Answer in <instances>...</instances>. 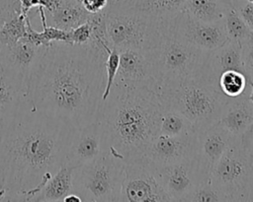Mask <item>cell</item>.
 Listing matches in <instances>:
<instances>
[{"label": "cell", "mask_w": 253, "mask_h": 202, "mask_svg": "<svg viewBox=\"0 0 253 202\" xmlns=\"http://www.w3.org/2000/svg\"><path fill=\"white\" fill-rule=\"evenodd\" d=\"M107 55L88 43L52 42L27 79L32 107L74 129L96 121Z\"/></svg>", "instance_id": "cell-1"}, {"label": "cell", "mask_w": 253, "mask_h": 202, "mask_svg": "<svg viewBox=\"0 0 253 202\" xmlns=\"http://www.w3.org/2000/svg\"><path fill=\"white\" fill-rule=\"evenodd\" d=\"M163 109L157 91L114 84L97 115L108 151L125 163L142 159L148 144L159 133Z\"/></svg>", "instance_id": "cell-3"}, {"label": "cell", "mask_w": 253, "mask_h": 202, "mask_svg": "<svg viewBox=\"0 0 253 202\" xmlns=\"http://www.w3.org/2000/svg\"><path fill=\"white\" fill-rule=\"evenodd\" d=\"M1 72H2V67H1V64H0V74H1Z\"/></svg>", "instance_id": "cell-44"}, {"label": "cell", "mask_w": 253, "mask_h": 202, "mask_svg": "<svg viewBox=\"0 0 253 202\" xmlns=\"http://www.w3.org/2000/svg\"><path fill=\"white\" fill-rule=\"evenodd\" d=\"M207 51L180 39L169 21H163L161 37L152 51L157 93L190 81H204ZM205 82V81H204Z\"/></svg>", "instance_id": "cell-4"}, {"label": "cell", "mask_w": 253, "mask_h": 202, "mask_svg": "<svg viewBox=\"0 0 253 202\" xmlns=\"http://www.w3.org/2000/svg\"><path fill=\"white\" fill-rule=\"evenodd\" d=\"M22 11L25 13H30L33 8L39 7V0H19Z\"/></svg>", "instance_id": "cell-38"}, {"label": "cell", "mask_w": 253, "mask_h": 202, "mask_svg": "<svg viewBox=\"0 0 253 202\" xmlns=\"http://www.w3.org/2000/svg\"><path fill=\"white\" fill-rule=\"evenodd\" d=\"M217 87L228 98H236L249 93L246 75L236 70H227L221 73L217 81Z\"/></svg>", "instance_id": "cell-26"}, {"label": "cell", "mask_w": 253, "mask_h": 202, "mask_svg": "<svg viewBox=\"0 0 253 202\" xmlns=\"http://www.w3.org/2000/svg\"><path fill=\"white\" fill-rule=\"evenodd\" d=\"M170 26L180 39L204 51L215 49L228 40L223 21L202 22L194 19L185 10L170 20Z\"/></svg>", "instance_id": "cell-11"}, {"label": "cell", "mask_w": 253, "mask_h": 202, "mask_svg": "<svg viewBox=\"0 0 253 202\" xmlns=\"http://www.w3.org/2000/svg\"><path fill=\"white\" fill-rule=\"evenodd\" d=\"M19 3V0H0V23L5 19L9 11Z\"/></svg>", "instance_id": "cell-36"}, {"label": "cell", "mask_w": 253, "mask_h": 202, "mask_svg": "<svg viewBox=\"0 0 253 202\" xmlns=\"http://www.w3.org/2000/svg\"><path fill=\"white\" fill-rule=\"evenodd\" d=\"M163 21L132 8H107L106 32L110 45L153 51L160 40Z\"/></svg>", "instance_id": "cell-6"}, {"label": "cell", "mask_w": 253, "mask_h": 202, "mask_svg": "<svg viewBox=\"0 0 253 202\" xmlns=\"http://www.w3.org/2000/svg\"><path fill=\"white\" fill-rule=\"evenodd\" d=\"M73 44H87L91 39V26L88 22L70 30Z\"/></svg>", "instance_id": "cell-31"}, {"label": "cell", "mask_w": 253, "mask_h": 202, "mask_svg": "<svg viewBox=\"0 0 253 202\" xmlns=\"http://www.w3.org/2000/svg\"><path fill=\"white\" fill-rule=\"evenodd\" d=\"M195 132L192 122L176 109L164 107L159 123V133L176 136Z\"/></svg>", "instance_id": "cell-25"}, {"label": "cell", "mask_w": 253, "mask_h": 202, "mask_svg": "<svg viewBox=\"0 0 253 202\" xmlns=\"http://www.w3.org/2000/svg\"><path fill=\"white\" fill-rule=\"evenodd\" d=\"M226 8L219 0H186L184 10L196 20L215 23L224 20Z\"/></svg>", "instance_id": "cell-23"}, {"label": "cell", "mask_w": 253, "mask_h": 202, "mask_svg": "<svg viewBox=\"0 0 253 202\" xmlns=\"http://www.w3.org/2000/svg\"><path fill=\"white\" fill-rule=\"evenodd\" d=\"M30 104L27 80L16 73L2 69L0 74V121Z\"/></svg>", "instance_id": "cell-18"}, {"label": "cell", "mask_w": 253, "mask_h": 202, "mask_svg": "<svg viewBox=\"0 0 253 202\" xmlns=\"http://www.w3.org/2000/svg\"><path fill=\"white\" fill-rule=\"evenodd\" d=\"M253 180V169L248 149L241 137H234L231 144L209 174V183L226 202H246Z\"/></svg>", "instance_id": "cell-8"}, {"label": "cell", "mask_w": 253, "mask_h": 202, "mask_svg": "<svg viewBox=\"0 0 253 202\" xmlns=\"http://www.w3.org/2000/svg\"><path fill=\"white\" fill-rule=\"evenodd\" d=\"M197 133L170 136L158 133L148 144L143 158L156 167L196 157Z\"/></svg>", "instance_id": "cell-12"}, {"label": "cell", "mask_w": 253, "mask_h": 202, "mask_svg": "<svg viewBox=\"0 0 253 202\" xmlns=\"http://www.w3.org/2000/svg\"><path fill=\"white\" fill-rule=\"evenodd\" d=\"M241 141L243 145L248 149L250 158H251V165L253 169V126H250L241 136Z\"/></svg>", "instance_id": "cell-34"}, {"label": "cell", "mask_w": 253, "mask_h": 202, "mask_svg": "<svg viewBox=\"0 0 253 202\" xmlns=\"http://www.w3.org/2000/svg\"><path fill=\"white\" fill-rule=\"evenodd\" d=\"M114 84L148 87L157 91L152 51L134 48L120 50V64Z\"/></svg>", "instance_id": "cell-13"}, {"label": "cell", "mask_w": 253, "mask_h": 202, "mask_svg": "<svg viewBox=\"0 0 253 202\" xmlns=\"http://www.w3.org/2000/svg\"><path fill=\"white\" fill-rule=\"evenodd\" d=\"M141 0H109L108 8H132Z\"/></svg>", "instance_id": "cell-35"}, {"label": "cell", "mask_w": 253, "mask_h": 202, "mask_svg": "<svg viewBox=\"0 0 253 202\" xmlns=\"http://www.w3.org/2000/svg\"><path fill=\"white\" fill-rule=\"evenodd\" d=\"M120 64V51L114 47L108 52L105 60V89L102 95V101L110 95L111 89L114 85Z\"/></svg>", "instance_id": "cell-28"}, {"label": "cell", "mask_w": 253, "mask_h": 202, "mask_svg": "<svg viewBox=\"0 0 253 202\" xmlns=\"http://www.w3.org/2000/svg\"><path fill=\"white\" fill-rule=\"evenodd\" d=\"M46 25L70 31L86 23L90 17L79 0H58L51 12H45Z\"/></svg>", "instance_id": "cell-20"}, {"label": "cell", "mask_w": 253, "mask_h": 202, "mask_svg": "<svg viewBox=\"0 0 253 202\" xmlns=\"http://www.w3.org/2000/svg\"><path fill=\"white\" fill-rule=\"evenodd\" d=\"M232 6L247 27L253 31V3L248 0H233Z\"/></svg>", "instance_id": "cell-30"}, {"label": "cell", "mask_w": 253, "mask_h": 202, "mask_svg": "<svg viewBox=\"0 0 253 202\" xmlns=\"http://www.w3.org/2000/svg\"><path fill=\"white\" fill-rule=\"evenodd\" d=\"M173 202L161 185L155 167L144 158L126 163L119 202Z\"/></svg>", "instance_id": "cell-9"}, {"label": "cell", "mask_w": 253, "mask_h": 202, "mask_svg": "<svg viewBox=\"0 0 253 202\" xmlns=\"http://www.w3.org/2000/svg\"><path fill=\"white\" fill-rule=\"evenodd\" d=\"M248 84H249V87H250V93H248V99L253 104V82L248 81ZM251 126H253V124Z\"/></svg>", "instance_id": "cell-40"}, {"label": "cell", "mask_w": 253, "mask_h": 202, "mask_svg": "<svg viewBox=\"0 0 253 202\" xmlns=\"http://www.w3.org/2000/svg\"><path fill=\"white\" fill-rule=\"evenodd\" d=\"M74 130L31 104L0 121V170L10 201H34L66 163Z\"/></svg>", "instance_id": "cell-2"}, {"label": "cell", "mask_w": 253, "mask_h": 202, "mask_svg": "<svg viewBox=\"0 0 253 202\" xmlns=\"http://www.w3.org/2000/svg\"><path fill=\"white\" fill-rule=\"evenodd\" d=\"M248 1H250V2H252V3H253V0H248Z\"/></svg>", "instance_id": "cell-45"}, {"label": "cell", "mask_w": 253, "mask_h": 202, "mask_svg": "<svg viewBox=\"0 0 253 202\" xmlns=\"http://www.w3.org/2000/svg\"><path fill=\"white\" fill-rule=\"evenodd\" d=\"M63 202H82V199L79 195L72 192V193H69L68 195H66L64 197Z\"/></svg>", "instance_id": "cell-39"}, {"label": "cell", "mask_w": 253, "mask_h": 202, "mask_svg": "<svg viewBox=\"0 0 253 202\" xmlns=\"http://www.w3.org/2000/svg\"><path fill=\"white\" fill-rule=\"evenodd\" d=\"M84 9L90 14L105 11L109 6V0H80Z\"/></svg>", "instance_id": "cell-33"}, {"label": "cell", "mask_w": 253, "mask_h": 202, "mask_svg": "<svg viewBox=\"0 0 253 202\" xmlns=\"http://www.w3.org/2000/svg\"><path fill=\"white\" fill-rule=\"evenodd\" d=\"M107 151L104 129L96 120L74 130L66 155V163L77 168L96 160Z\"/></svg>", "instance_id": "cell-14"}, {"label": "cell", "mask_w": 253, "mask_h": 202, "mask_svg": "<svg viewBox=\"0 0 253 202\" xmlns=\"http://www.w3.org/2000/svg\"><path fill=\"white\" fill-rule=\"evenodd\" d=\"M218 123L231 135L240 137L253 124V104L248 94L229 98L223 105Z\"/></svg>", "instance_id": "cell-19"}, {"label": "cell", "mask_w": 253, "mask_h": 202, "mask_svg": "<svg viewBox=\"0 0 253 202\" xmlns=\"http://www.w3.org/2000/svg\"><path fill=\"white\" fill-rule=\"evenodd\" d=\"M154 167L161 185L173 202H184L200 184L209 180V175L201 168L197 157Z\"/></svg>", "instance_id": "cell-10"}, {"label": "cell", "mask_w": 253, "mask_h": 202, "mask_svg": "<svg viewBox=\"0 0 253 202\" xmlns=\"http://www.w3.org/2000/svg\"><path fill=\"white\" fill-rule=\"evenodd\" d=\"M79 1H80V0H79Z\"/></svg>", "instance_id": "cell-46"}, {"label": "cell", "mask_w": 253, "mask_h": 202, "mask_svg": "<svg viewBox=\"0 0 253 202\" xmlns=\"http://www.w3.org/2000/svg\"><path fill=\"white\" fill-rule=\"evenodd\" d=\"M248 201L253 202V180H252V184H251V189H250V193H249Z\"/></svg>", "instance_id": "cell-42"}, {"label": "cell", "mask_w": 253, "mask_h": 202, "mask_svg": "<svg viewBox=\"0 0 253 202\" xmlns=\"http://www.w3.org/2000/svg\"><path fill=\"white\" fill-rule=\"evenodd\" d=\"M219 1L224 3L226 6H232V3H233V0H219Z\"/></svg>", "instance_id": "cell-43"}, {"label": "cell", "mask_w": 253, "mask_h": 202, "mask_svg": "<svg viewBox=\"0 0 253 202\" xmlns=\"http://www.w3.org/2000/svg\"><path fill=\"white\" fill-rule=\"evenodd\" d=\"M234 137L218 121L205 130L197 132L196 157L201 168L208 175L231 144Z\"/></svg>", "instance_id": "cell-15"}, {"label": "cell", "mask_w": 253, "mask_h": 202, "mask_svg": "<svg viewBox=\"0 0 253 202\" xmlns=\"http://www.w3.org/2000/svg\"><path fill=\"white\" fill-rule=\"evenodd\" d=\"M186 0H141L134 8L160 21H169L184 11Z\"/></svg>", "instance_id": "cell-24"}, {"label": "cell", "mask_w": 253, "mask_h": 202, "mask_svg": "<svg viewBox=\"0 0 253 202\" xmlns=\"http://www.w3.org/2000/svg\"><path fill=\"white\" fill-rule=\"evenodd\" d=\"M73 169L67 163L63 164L37 194L34 202L63 201L66 195L73 192Z\"/></svg>", "instance_id": "cell-21"}, {"label": "cell", "mask_w": 253, "mask_h": 202, "mask_svg": "<svg viewBox=\"0 0 253 202\" xmlns=\"http://www.w3.org/2000/svg\"><path fill=\"white\" fill-rule=\"evenodd\" d=\"M4 201H10V195L8 187L6 185L4 174L0 170V202Z\"/></svg>", "instance_id": "cell-37"}, {"label": "cell", "mask_w": 253, "mask_h": 202, "mask_svg": "<svg viewBox=\"0 0 253 202\" xmlns=\"http://www.w3.org/2000/svg\"><path fill=\"white\" fill-rule=\"evenodd\" d=\"M223 23L229 40L237 41L242 45L247 41L251 30L247 27L233 6H227Z\"/></svg>", "instance_id": "cell-27"}, {"label": "cell", "mask_w": 253, "mask_h": 202, "mask_svg": "<svg viewBox=\"0 0 253 202\" xmlns=\"http://www.w3.org/2000/svg\"><path fill=\"white\" fill-rule=\"evenodd\" d=\"M244 44H253V31L250 32L248 39H247V41Z\"/></svg>", "instance_id": "cell-41"}, {"label": "cell", "mask_w": 253, "mask_h": 202, "mask_svg": "<svg viewBox=\"0 0 253 202\" xmlns=\"http://www.w3.org/2000/svg\"><path fill=\"white\" fill-rule=\"evenodd\" d=\"M28 16L29 13L22 11L20 2L9 11L0 23V46L11 45L25 35Z\"/></svg>", "instance_id": "cell-22"}, {"label": "cell", "mask_w": 253, "mask_h": 202, "mask_svg": "<svg viewBox=\"0 0 253 202\" xmlns=\"http://www.w3.org/2000/svg\"><path fill=\"white\" fill-rule=\"evenodd\" d=\"M46 48L45 46L36 45L23 36L11 45L0 46L1 67L27 80Z\"/></svg>", "instance_id": "cell-16"}, {"label": "cell", "mask_w": 253, "mask_h": 202, "mask_svg": "<svg viewBox=\"0 0 253 202\" xmlns=\"http://www.w3.org/2000/svg\"><path fill=\"white\" fill-rule=\"evenodd\" d=\"M242 64L248 81L253 82V44L242 45Z\"/></svg>", "instance_id": "cell-32"}, {"label": "cell", "mask_w": 253, "mask_h": 202, "mask_svg": "<svg viewBox=\"0 0 253 202\" xmlns=\"http://www.w3.org/2000/svg\"><path fill=\"white\" fill-rule=\"evenodd\" d=\"M125 165L107 151L96 160L74 168L73 192L82 201L119 202Z\"/></svg>", "instance_id": "cell-7"}, {"label": "cell", "mask_w": 253, "mask_h": 202, "mask_svg": "<svg viewBox=\"0 0 253 202\" xmlns=\"http://www.w3.org/2000/svg\"><path fill=\"white\" fill-rule=\"evenodd\" d=\"M222 202L226 201L225 198L216 191L210 183L209 180L200 184L189 196L186 197L184 202Z\"/></svg>", "instance_id": "cell-29"}, {"label": "cell", "mask_w": 253, "mask_h": 202, "mask_svg": "<svg viewBox=\"0 0 253 202\" xmlns=\"http://www.w3.org/2000/svg\"><path fill=\"white\" fill-rule=\"evenodd\" d=\"M164 107L178 110L200 132L219 120L223 105L229 99L218 89L204 82L190 81L158 91Z\"/></svg>", "instance_id": "cell-5"}, {"label": "cell", "mask_w": 253, "mask_h": 202, "mask_svg": "<svg viewBox=\"0 0 253 202\" xmlns=\"http://www.w3.org/2000/svg\"><path fill=\"white\" fill-rule=\"evenodd\" d=\"M227 70H236L245 74L242 64V44L229 39L221 46L207 51L204 81L218 89V78Z\"/></svg>", "instance_id": "cell-17"}]
</instances>
